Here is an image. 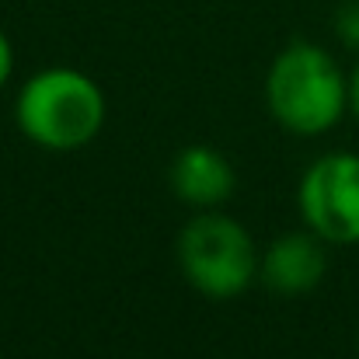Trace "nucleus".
<instances>
[{
	"instance_id": "nucleus-7",
	"label": "nucleus",
	"mask_w": 359,
	"mask_h": 359,
	"mask_svg": "<svg viewBox=\"0 0 359 359\" xmlns=\"http://www.w3.org/2000/svg\"><path fill=\"white\" fill-rule=\"evenodd\" d=\"M335 35L346 49L359 53V0H342L335 7Z\"/></svg>"
},
{
	"instance_id": "nucleus-2",
	"label": "nucleus",
	"mask_w": 359,
	"mask_h": 359,
	"mask_svg": "<svg viewBox=\"0 0 359 359\" xmlns=\"http://www.w3.org/2000/svg\"><path fill=\"white\" fill-rule=\"evenodd\" d=\"M105 119L109 102L102 84L77 67H42L14 98V126L21 136L56 154L88 147L105 129Z\"/></svg>"
},
{
	"instance_id": "nucleus-6",
	"label": "nucleus",
	"mask_w": 359,
	"mask_h": 359,
	"mask_svg": "<svg viewBox=\"0 0 359 359\" xmlns=\"http://www.w3.org/2000/svg\"><path fill=\"white\" fill-rule=\"evenodd\" d=\"M171 192L192 210H217L234 196L238 175L224 150L210 143H189L175 154L168 168Z\"/></svg>"
},
{
	"instance_id": "nucleus-8",
	"label": "nucleus",
	"mask_w": 359,
	"mask_h": 359,
	"mask_svg": "<svg viewBox=\"0 0 359 359\" xmlns=\"http://www.w3.org/2000/svg\"><path fill=\"white\" fill-rule=\"evenodd\" d=\"M11 74H14V46H11V39H7V32L0 28V91L7 88V81H11Z\"/></svg>"
},
{
	"instance_id": "nucleus-5",
	"label": "nucleus",
	"mask_w": 359,
	"mask_h": 359,
	"mask_svg": "<svg viewBox=\"0 0 359 359\" xmlns=\"http://www.w3.org/2000/svg\"><path fill=\"white\" fill-rule=\"evenodd\" d=\"M325 272H328L325 241L304 227V231L279 234L262 251L258 279L276 297H304V293H311V290L321 286Z\"/></svg>"
},
{
	"instance_id": "nucleus-3",
	"label": "nucleus",
	"mask_w": 359,
	"mask_h": 359,
	"mask_svg": "<svg viewBox=\"0 0 359 359\" xmlns=\"http://www.w3.org/2000/svg\"><path fill=\"white\" fill-rule=\"evenodd\" d=\"M178 265L196 293L210 300H238L258 279L262 251L234 217L199 210L178 234Z\"/></svg>"
},
{
	"instance_id": "nucleus-9",
	"label": "nucleus",
	"mask_w": 359,
	"mask_h": 359,
	"mask_svg": "<svg viewBox=\"0 0 359 359\" xmlns=\"http://www.w3.org/2000/svg\"><path fill=\"white\" fill-rule=\"evenodd\" d=\"M349 112L359 122V60H356V67L349 70Z\"/></svg>"
},
{
	"instance_id": "nucleus-4",
	"label": "nucleus",
	"mask_w": 359,
	"mask_h": 359,
	"mask_svg": "<svg viewBox=\"0 0 359 359\" xmlns=\"http://www.w3.org/2000/svg\"><path fill=\"white\" fill-rule=\"evenodd\" d=\"M297 210L325 244H359V154L332 150L311 161L297 185Z\"/></svg>"
},
{
	"instance_id": "nucleus-1",
	"label": "nucleus",
	"mask_w": 359,
	"mask_h": 359,
	"mask_svg": "<svg viewBox=\"0 0 359 359\" xmlns=\"http://www.w3.org/2000/svg\"><path fill=\"white\" fill-rule=\"evenodd\" d=\"M265 105L286 133L325 136L349 112V74L325 46L297 39L269 63Z\"/></svg>"
}]
</instances>
